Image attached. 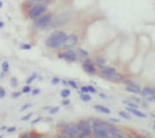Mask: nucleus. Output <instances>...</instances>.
Returning a JSON list of instances; mask_svg holds the SVG:
<instances>
[{"label":"nucleus","mask_w":155,"mask_h":138,"mask_svg":"<svg viewBox=\"0 0 155 138\" xmlns=\"http://www.w3.org/2000/svg\"><path fill=\"white\" fill-rule=\"evenodd\" d=\"M58 57L64 60L67 63H76L78 62V56H77L76 49H71V50H63L60 53H58Z\"/></svg>","instance_id":"12"},{"label":"nucleus","mask_w":155,"mask_h":138,"mask_svg":"<svg viewBox=\"0 0 155 138\" xmlns=\"http://www.w3.org/2000/svg\"><path fill=\"white\" fill-rule=\"evenodd\" d=\"M21 94H22L21 91H14V92H11V98H13V99H18L20 96H21Z\"/></svg>","instance_id":"34"},{"label":"nucleus","mask_w":155,"mask_h":138,"mask_svg":"<svg viewBox=\"0 0 155 138\" xmlns=\"http://www.w3.org/2000/svg\"><path fill=\"white\" fill-rule=\"evenodd\" d=\"M32 114H34L32 112H29V113H27V114H24V116H22L20 120H21V121H28V120L32 117Z\"/></svg>","instance_id":"30"},{"label":"nucleus","mask_w":155,"mask_h":138,"mask_svg":"<svg viewBox=\"0 0 155 138\" xmlns=\"http://www.w3.org/2000/svg\"><path fill=\"white\" fill-rule=\"evenodd\" d=\"M7 130V127H6V126H2V127H0V131H6Z\"/></svg>","instance_id":"44"},{"label":"nucleus","mask_w":155,"mask_h":138,"mask_svg":"<svg viewBox=\"0 0 155 138\" xmlns=\"http://www.w3.org/2000/svg\"><path fill=\"white\" fill-rule=\"evenodd\" d=\"M60 134L63 135V138H81V133H80V128L76 121L66 123L64 128L60 131Z\"/></svg>","instance_id":"7"},{"label":"nucleus","mask_w":155,"mask_h":138,"mask_svg":"<svg viewBox=\"0 0 155 138\" xmlns=\"http://www.w3.org/2000/svg\"><path fill=\"white\" fill-rule=\"evenodd\" d=\"M108 121H109L110 124H115V126H117V124L120 123V120H119V119H116V117H109Z\"/></svg>","instance_id":"32"},{"label":"nucleus","mask_w":155,"mask_h":138,"mask_svg":"<svg viewBox=\"0 0 155 138\" xmlns=\"http://www.w3.org/2000/svg\"><path fill=\"white\" fill-rule=\"evenodd\" d=\"M3 28H4V22L0 21V29H3Z\"/></svg>","instance_id":"45"},{"label":"nucleus","mask_w":155,"mask_h":138,"mask_svg":"<svg viewBox=\"0 0 155 138\" xmlns=\"http://www.w3.org/2000/svg\"><path fill=\"white\" fill-rule=\"evenodd\" d=\"M92 138H99V137H92Z\"/></svg>","instance_id":"51"},{"label":"nucleus","mask_w":155,"mask_h":138,"mask_svg":"<svg viewBox=\"0 0 155 138\" xmlns=\"http://www.w3.org/2000/svg\"><path fill=\"white\" fill-rule=\"evenodd\" d=\"M87 89H88V94H91V95L98 94V89L92 85V84H88V85H87Z\"/></svg>","instance_id":"27"},{"label":"nucleus","mask_w":155,"mask_h":138,"mask_svg":"<svg viewBox=\"0 0 155 138\" xmlns=\"http://www.w3.org/2000/svg\"><path fill=\"white\" fill-rule=\"evenodd\" d=\"M70 103H71V102H70V98L69 99H61V101H60V105L61 106H69Z\"/></svg>","instance_id":"37"},{"label":"nucleus","mask_w":155,"mask_h":138,"mask_svg":"<svg viewBox=\"0 0 155 138\" xmlns=\"http://www.w3.org/2000/svg\"><path fill=\"white\" fill-rule=\"evenodd\" d=\"M126 138H136V137H134V135H131V134H127Z\"/></svg>","instance_id":"46"},{"label":"nucleus","mask_w":155,"mask_h":138,"mask_svg":"<svg viewBox=\"0 0 155 138\" xmlns=\"http://www.w3.org/2000/svg\"><path fill=\"white\" fill-rule=\"evenodd\" d=\"M94 110H97L98 113H102V114H110L112 113V109H109L108 106H104V105H99V103H97V105H94V108H92Z\"/></svg>","instance_id":"15"},{"label":"nucleus","mask_w":155,"mask_h":138,"mask_svg":"<svg viewBox=\"0 0 155 138\" xmlns=\"http://www.w3.org/2000/svg\"><path fill=\"white\" fill-rule=\"evenodd\" d=\"M69 87L73 88V89H76V91H78V89H80L78 82H77V81H74V80H69Z\"/></svg>","instance_id":"26"},{"label":"nucleus","mask_w":155,"mask_h":138,"mask_svg":"<svg viewBox=\"0 0 155 138\" xmlns=\"http://www.w3.org/2000/svg\"><path fill=\"white\" fill-rule=\"evenodd\" d=\"M60 84H61V85H63L64 88H67V87H69V80H64V78H61Z\"/></svg>","instance_id":"41"},{"label":"nucleus","mask_w":155,"mask_h":138,"mask_svg":"<svg viewBox=\"0 0 155 138\" xmlns=\"http://www.w3.org/2000/svg\"><path fill=\"white\" fill-rule=\"evenodd\" d=\"M94 62H95V66L98 67V70L102 69V67H105V66H106V59H105L104 56H101V55H98L97 57L94 59Z\"/></svg>","instance_id":"16"},{"label":"nucleus","mask_w":155,"mask_h":138,"mask_svg":"<svg viewBox=\"0 0 155 138\" xmlns=\"http://www.w3.org/2000/svg\"><path fill=\"white\" fill-rule=\"evenodd\" d=\"M70 95H71V91H70L69 88H63L60 91V96L61 99H69L70 98Z\"/></svg>","instance_id":"20"},{"label":"nucleus","mask_w":155,"mask_h":138,"mask_svg":"<svg viewBox=\"0 0 155 138\" xmlns=\"http://www.w3.org/2000/svg\"><path fill=\"white\" fill-rule=\"evenodd\" d=\"M77 126L81 133V138H92V120L81 119L77 121Z\"/></svg>","instance_id":"8"},{"label":"nucleus","mask_w":155,"mask_h":138,"mask_svg":"<svg viewBox=\"0 0 155 138\" xmlns=\"http://www.w3.org/2000/svg\"><path fill=\"white\" fill-rule=\"evenodd\" d=\"M119 116L124 120H133V116H131L127 110H119Z\"/></svg>","instance_id":"19"},{"label":"nucleus","mask_w":155,"mask_h":138,"mask_svg":"<svg viewBox=\"0 0 155 138\" xmlns=\"http://www.w3.org/2000/svg\"><path fill=\"white\" fill-rule=\"evenodd\" d=\"M76 52H77V56H78V62H83V60L90 57V52L87 49H84V47H77Z\"/></svg>","instance_id":"14"},{"label":"nucleus","mask_w":155,"mask_h":138,"mask_svg":"<svg viewBox=\"0 0 155 138\" xmlns=\"http://www.w3.org/2000/svg\"><path fill=\"white\" fill-rule=\"evenodd\" d=\"M15 131H17V127H15V126H11V127H7L6 133H7V134H13V133H15Z\"/></svg>","instance_id":"36"},{"label":"nucleus","mask_w":155,"mask_h":138,"mask_svg":"<svg viewBox=\"0 0 155 138\" xmlns=\"http://www.w3.org/2000/svg\"><path fill=\"white\" fill-rule=\"evenodd\" d=\"M78 40H80V38L77 34H69L64 40V43H63V46H61V50H71V49H74L78 45Z\"/></svg>","instance_id":"11"},{"label":"nucleus","mask_w":155,"mask_h":138,"mask_svg":"<svg viewBox=\"0 0 155 138\" xmlns=\"http://www.w3.org/2000/svg\"><path fill=\"white\" fill-rule=\"evenodd\" d=\"M31 94H32V96H36V95H39V94H41V89H39V88H34Z\"/></svg>","instance_id":"40"},{"label":"nucleus","mask_w":155,"mask_h":138,"mask_svg":"<svg viewBox=\"0 0 155 138\" xmlns=\"http://www.w3.org/2000/svg\"><path fill=\"white\" fill-rule=\"evenodd\" d=\"M92 120V137H99V138H109V127L110 123L105 121L102 119H94Z\"/></svg>","instance_id":"3"},{"label":"nucleus","mask_w":155,"mask_h":138,"mask_svg":"<svg viewBox=\"0 0 155 138\" xmlns=\"http://www.w3.org/2000/svg\"><path fill=\"white\" fill-rule=\"evenodd\" d=\"M6 94H7V92H6V89H4L3 87H0V99L6 98Z\"/></svg>","instance_id":"38"},{"label":"nucleus","mask_w":155,"mask_h":138,"mask_svg":"<svg viewBox=\"0 0 155 138\" xmlns=\"http://www.w3.org/2000/svg\"><path fill=\"white\" fill-rule=\"evenodd\" d=\"M29 135H31V133H25V134L20 135V137H18V138H29Z\"/></svg>","instance_id":"42"},{"label":"nucleus","mask_w":155,"mask_h":138,"mask_svg":"<svg viewBox=\"0 0 155 138\" xmlns=\"http://www.w3.org/2000/svg\"><path fill=\"white\" fill-rule=\"evenodd\" d=\"M80 101H81V102H87V103H88V102L92 101V95H91V94H81V95H80Z\"/></svg>","instance_id":"23"},{"label":"nucleus","mask_w":155,"mask_h":138,"mask_svg":"<svg viewBox=\"0 0 155 138\" xmlns=\"http://www.w3.org/2000/svg\"><path fill=\"white\" fill-rule=\"evenodd\" d=\"M2 8H3V2L0 0V10H2Z\"/></svg>","instance_id":"48"},{"label":"nucleus","mask_w":155,"mask_h":138,"mask_svg":"<svg viewBox=\"0 0 155 138\" xmlns=\"http://www.w3.org/2000/svg\"><path fill=\"white\" fill-rule=\"evenodd\" d=\"M98 74H99L101 78H104L106 81H112V82H123V81L126 80V77L123 75V74H120L116 70V67L109 66V64H106L105 67L98 70Z\"/></svg>","instance_id":"2"},{"label":"nucleus","mask_w":155,"mask_h":138,"mask_svg":"<svg viewBox=\"0 0 155 138\" xmlns=\"http://www.w3.org/2000/svg\"><path fill=\"white\" fill-rule=\"evenodd\" d=\"M45 109L48 110V113H49L51 116H53V114L59 113V110H60V106H52V108H45Z\"/></svg>","instance_id":"24"},{"label":"nucleus","mask_w":155,"mask_h":138,"mask_svg":"<svg viewBox=\"0 0 155 138\" xmlns=\"http://www.w3.org/2000/svg\"><path fill=\"white\" fill-rule=\"evenodd\" d=\"M38 78H39V74L36 73V71H34V73H31V75H29V77H27L25 84H27V85H31V84H32L35 80H38Z\"/></svg>","instance_id":"17"},{"label":"nucleus","mask_w":155,"mask_h":138,"mask_svg":"<svg viewBox=\"0 0 155 138\" xmlns=\"http://www.w3.org/2000/svg\"><path fill=\"white\" fill-rule=\"evenodd\" d=\"M31 108H32V105H31V103H24V105L21 106V108H20V110H21V112H25V110H28V109H31Z\"/></svg>","instance_id":"31"},{"label":"nucleus","mask_w":155,"mask_h":138,"mask_svg":"<svg viewBox=\"0 0 155 138\" xmlns=\"http://www.w3.org/2000/svg\"><path fill=\"white\" fill-rule=\"evenodd\" d=\"M123 103L126 105V108H130V109H138V103L133 102L131 99H123Z\"/></svg>","instance_id":"18"},{"label":"nucleus","mask_w":155,"mask_h":138,"mask_svg":"<svg viewBox=\"0 0 155 138\" xmlns=\"http://www.w3.org/2000/svg\"><path fill=\"white\" fill-rule=\"evenodd\" d=\"M2 71H3L4 74H7L8 71H10V63H8V60H4V62H2Z\"/></svg>","instance_id":"22"},{"label":"nucleus","mask_w":155,"mask_h":138,"mask_svg":"<svg viewBox=\"0 0 155 138\" xmlns=\"http://www.w3.org/2000/svg\"><path fill=\"white\" fill-rule=\"evenodd\" d=\"M150 116H151L152 119H155V113H154V112H151V113H150Z\"/></svg>","instance_id":"47"},{"label":"nucleus","mask_w":155,"mask_h":138,"mask_svg":"<svg viewBox=\"0 0 155 138\" xmlns=\"http://www.w3.org/2000/svg\"><path fill=\"white\" fill-rule=\"evenodd\" d=\"M49 2H51V0H27L25 3L31 7V6H34V4H41V3H46L48 4Z\"/></svg>","instance_id":"21"},{"label":"nucleus","mask_w":155,"mask_h":138,"mask_svg":"<svg viewBox=\"0 0 155 138\" xmlns=\"http://www.w3.org/2000/svg\"><path fill=\"white\" fill-rule=\"evenodd\" d=\"M152 130H154V133H155V121L152 123Z\"/></svg>","instance_id":"49"},{"label":"nucleus","mask_w":155,"mask_h":138,"mask_svg":"<svg viewBox=\"0 0 155 138\" xmlns=\"http://www.w3.org/2000/svg\"><path fill=\"white\" fill-rule=\"evenodd\" d=\"M21 92H22V94H29V92H32V87H31V85H27V84H25V87H22Z\"/></svg>","instance_id":"29"},{"label":"nucleus","mask_w":155,"mask_h":138,"mask_svg":"<svg viewBox=\"0 0 155 138\" xmlns=\"http://www.w3.org/2000/svg\"><path fill=\"white\" fill-rule=\"evenodd\" d=\"M18 47H20L21 50H31V49H32V45L31 43H20Z\"/></svg>","instance_id":"28"},{"label":"nucleus","mask_w":155,"mask_h":138,"mask_svg":"<svg viewBox=\"0 0 155 138\" xmlns=\"http://www.w3.org/2000/svg\"><path fill=\"white\" fill-rule=\"evenodd\" d=\"M48 13V4L46 3H41V4H34L31 7H28V20L35 21L39 17H42L43 14Z\"/></svg>","instance_id":"6"},{"label":"nucleus","mask_w":155,"mask_h":138,"mask_svg":"<svg viewBox=\"0 0 155 138\" xmlns=\"http://www.w3.org/2000/svg\"><path fill=\"white\" fill-rule=\"evenodd\" d=\"M98 96H99L101 99H104V101H108L109 99V95L105 94V92H98Z\"/></svg>","instance_id":"35"},{"label":"nucleus","mask_w":155,"mask_h":138,"mask_svg":"<svg viewBox=\"0 0 155 138\" xmlns=\"http://www.w3.org/2000/svg\"><path fill=\"white\" fill-rule=\"evenodd\" d=\"M0 138H3V135H2V134H0Z\"/></svg>","instance_id":"50"},{"label":"nucleus","mask_w":155,"mask_h":138,"mask_svg":"<svg viewBox=\"0 0 155 138\" xmlns=\"http://www.w3.org/2000/svg\"><path fill=\"white\" fill-rule=\"evenodd\" d=\"M53 17L54 15L48 11L46 14H43L42 17H39L38 20H35V21L32 22V31L36 32V31H43V29L49 28L51 24H52V21H53Z\"/></svg>","instance_id":"4"},{"label":"nucleus","mask_w":155,"mask_h":138,"mask_svg":"<svg viewBox=\"0 0 155 138\" xmlns=\"http://www.w3.org/2000/svg\"><path fill=\"white\" fill-rule=\"evenodd\" d=\"M123 84L126 85V87H124V89H126L129 94H131V95H140L141 94L143 87H141L140 84L136 82L134 80H131V78H126V80L123 81Z\"/></svg>","instance_id":"10"},{"label":"nucleus","mask_w":155,"mask_h":138,"mask_svg":"<svg viewBox=\"0 0 155 138\" xmlns=\"http://www.w3.org/2000/svg\"><path fill=\"white\" fill-rule=\"evenodd\" d=\"M124 110H127V112H129L133 117H138V119H147V117H148L147 113L141 112L140 109H130V108H126Z\"/></svg>","instance_id":"13"},{"label":"nucleus","mask_w":155,"mask_h":138,"mask_svg":"<svg viewBox=\"0 0 155 138\" xmlns=\"http://www.w3.org/2000/svg\"><path fill=\"white\" fill-rule=\"evenodd\" d=\"M4 77H6V74H4V73H3V71H2V73H0V80H3Z\"/></svg>","instance_id":"43"},{"label":"nucleus","mask_w":155,"mask_h":138,"mask_svg":"<svg viewBox=\"0 0 155 138\" xmlns=\"http://www.w3.org/2000/svg\"><path fill=\"white\" fill-rule=\"evenodd\" d=\"M8 82H10V87L13 88V89H17L20 85H18V80L15 78V77H11L10 80H8Z\"/></svg>","instance_id":"25"},{"label":"nucleus","mask_w":155,"mask_h":138,"mask_svg":"<svg viewBox=\"0 0 155 138\" xmlns=\"http://www.w3.org/2000/svg\"><path fill=\"white\" fill-rule=\"evenodd\" d=\"M67 35H69V34L66 32V31H61V29L53 31V32L46 38V40H45V46H46L48 49H51V50H59V49H61L63 43H64Z\"/></svg>","instance_id":"1"},{"label":"nucleus","mask_w":155,"mask_h":138,"mask_svg":"<svg viewBox=\"0 0 155 138\" xmlns=\"http://www.w3.org/2000/svg\"><path fill=\"white\" fill-rule=\"evenodd\" d=\"M70 20H71V13L70 11H61V13H59L53 17V21H52L49 28L53 29V31H58V28L69 24Z\"/></svg>","instance_id":"5"},{"label":"nucleus","mask_w":155,"mask_h":138,"mask_svg":"<svg viewBox=\"0 0 155 138\" xmlns=\"http://www.w3.org/2000/svg\"><path fill=\"white\" fill-rule=\"evenodd\" d=\"M42 120H43V117H42V116H39V117H36L35 120H32V121H31V124H32V126H35V124L41 123V121H42Z\"/></svg>","instance_id":"39"},{"label":"nucleus","mask_w":155,"mask_h":138,"mask_svg":"<svg viewBox=\"0 0 155 138\" xmlns=\"http://www.w3.org/2000/svg\"><path fill=\"white\" fill-rule=\"evenodd\" d=\"M60 81H61V78H59V77H52V80H51V82H52V85H58V84H60Z\"/></svg>","instance_id":"33"},{"label":"nucleus","mask_w":155,"mask_h":138,"mask_svg":"<svg viewBox=\"0 0 155 138\" xmlns=\"http://www.w3.org/2000/svg\"><path fill=\"white\" fill-rule=\"evenodd\" d=\"M0 64H2V63H0Z\"/></svg>","instance_id":"52"},{"label":"nucleus","mask_w":155,"mask_h":138,"mask_svg":"<svg viewBox=\"0 0 155 138\" xmlns=\"http://www.w3.org/2000/svg\"><path fill=\"white\" fill-rule=\"evenodd\" d=\"M81 69H83V71L87 73L88 75H97L98 74V67L95 66L94 59H91V57H88L81 62Z\"/></svg>","instance_id":"9"}]
</instances>
